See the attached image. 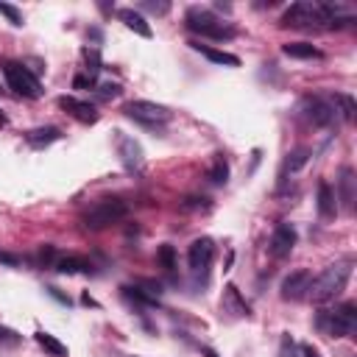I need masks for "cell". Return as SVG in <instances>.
<instances>
[{
  "instance_id": "1",
  "label": "cell",
  "mask_w": 357,
  "mask_h": 357,
  "mask_svg": "<svg viewBox=\"0 0 357 357\" xmlns=\"http://www.w3.org/2000/svg\"><path fill=\"white\" fill-rule=\"evenodd\" d=\"M351 265H354V259H340V262L326 265L318 276H312L307 296H310L315 304L335 301V298L346 290V282H349V276H351Z\"/></svg>"
},
{
  "instance_id": "2",
  "label": "cell",
  "mask_w": 357,
  "mask_h": 357,
  "mask_svg": "<svg viewBox=\"0 0 357 357\" xmlns=\"http://www.w3.org/2000/svg\"><path fill=\"white\" fill-rule=\"evenodd\" d=\"M315 324L329 337H349L354 332V326H357V304L346 301V304H340L335 310H324V312H318Z\"/></svg>"
},
{
  "instance_id": "3",
  "label": "cell",
  "mask_w": 357,
  "mask_h": 357,
  "mask_svg": "<svg viewBox=\"0 0 357 357\" xmlns=\"http://www.w3.org/2000/svg\"><path fill=\"white\" fill-rule=\"evenodd\" d=\"M282 25H290V28H321V25H329V14H326L324 3L301 0V3H293L282 14Z\"/></svg>"
},
{
  "instance_id": "4",
  "label": "cell",
  "mask_w": 357,
  "mask_h": 357,
  "mask_svg": "<svg viewBox=\"0 0 357 357\" xmlns=\"http://www.w3.org/2000/svg\"><path fill=\"white\" fill-rule=\"evenodd\" d=\"M184 22H187L190 31H195L201 36H212V39H229V36H234V31L223 20H218L209 8H198V6L190 8L187 17H184Z\"/></svg>"
},
{
  "instance_id": "5",
  "label": "cell",
  "mask_w": 357,
  "mask_h": 357,
  "mask_svg": "<svg viewBox=\"0 0 357 357\" xmlns=\"http://www.w3.org/2000/svg\"><path fill=\"white\" fill-rule=\"evenodd\" d=\"M3 75H6V84L14 95H22V98H39L42 95V84L39 78L20 61H8L3 67Z\"/></svg>"
},
{
  "instance_id": "6",
  "label": "cell",
  "mask_w": 357,
  "mask_h": 357,
  "mask_svg": "<svg viewBox=\"0 0 357 357\" xmlns=\"http://www.w3.org/2000/svg\"><path fill=\"white\" fill-rule=\"evenodd\" d=\"M126 212H128V206L120 198H103V201H98L95 206H89L84 212V226L86 229H103V226L117 223L120 218H126Z\"/></svg>"
},
{
  "instance_id": "7",
  "label": "cell",
  "mask_w": 357,
  "mask_h": 357,
  "mask_svg": "<svg viewBox=\"0 0 357 357\" xmlns=\"http://www.w3.org/2000/svg\"><path fill=\"white\" fill-rule=\"evenodd\" d=\"M126 114L142 126H162L170 120V109L153 100H131L126 103Z\"/></svg>"
},
{
  "instance_id": "8",
  "label": "cell",
  "mask_w": 357,
  "mask_h": 357,
  "mask_svg": "<svg viewBox=\"0 0 357 357\" xmlns=\"http://www.w3.org/2000/svg\"><path fill=\"white\" fill-rule=\"evenodd\" d=\"M212 259H215V243H212L209 237H198V240H192V245H190V251H187L190 271H192L195 276H206Z\"/></svg>"
},
{
  "instance_id": "9",
  "label": "cell",
  "mask_w": 357,
  "mask_h": 357,
  "mask_svg": "<svg viewBox=\"0 0 357 357\" xmlns=\"http://www.w3.org/2000/svg\"><path fill=\"white\" fill-rule=\"evenodd\" d=\"M114 145H117V156H120V162L126 165V170H139L142 167V162H145V153H142V145L134 139V137H128V134H123V131H114Z\"/></svg>"
},
{
  "instance_id": "10",
  "label": "cell",
  "mask_w": 357,
  "mask_h": 357,
  "mask_svg": "<svg viewBox=\"0 0 357 357\" xmlns=\"http://www.w3.org/2000/svg\"><path fill=\"white\" fill-rule=\"evenodd\" d=\"M301 109H304V114H307V120L312 123V126H329V123H335V103L332 100H326V98H304V103H301Z\"/></svg>"
},
{
  "instance_id": "11",
  "label": "cell",
  "mask_w": 357,
  "mask_h": 357,
  "mask_svg": "<svg viewBox=\"0 0 357 357\" xmlns=\"http://www.w3.org/2000/svg\"><path fill=\"white\" fill-rule=\"evenodd\" d=\"M310 282H312V273L307 271V268H301V271H293V273H287L284 279H282V298L284 301H301L304 296H307V290H310Z\"/></svg>"
},
{
  "instance_id": "12",
  "label": "cell",
  "mask_w": 357,
  "mask_h": 357,
  "mask_svg": "<svg viewBox=\"0 0 357 357\" xmlns=\"http://www.w3.org/2000/svg\"><path fill=\"white\" fill-rule=\"evenodd\" d=\"M296 240H298L296 229H293L290 223H279V226L273 229V234H271V243H268L271 257H273V259H284V257L293 251Z\"/></svg>"
},
{
  "instance_id": "13",
  "label": "cell",
  "mask_w": 357,
  "mask_h": 357,
  "mask_svg": "<svg viewBox=\"0 0 357 357\" xmlns=\"http://www.w3.org/2000/svg\"><path fill=\"white\" fill-rule=\"evenodd\" d=\"M59 106H61L64 112H70V114H73L78 123H95V120H98L95 106H92V103H86V100H78V98L61 95V98H59Z\"/></svg>"
},
{
  "instance_id": "14",
  "label": "cell",
  "mask_w": 357,
  "mask_h": 357,
  "mask_svg": "<svg viewBox=\"0 0 357 357\" xmlns=\"http://www.w3.org/2000/svg\"><path fill=\"white\" fill-rule=\"evenodd\" d=\"M117 17L126 22V28L128 31H134L137 36H142V39H151L153 36V31H151V25H148V20L139 14V11H134V8H120L117 11Z\"/></svg>"
},
{
  "instance_id": "15",
  "label": "cell",
  "mask_w": 357,
  "mask_h": 357,
  "mask_svg": "<svg viewBox=\"0 0 357 357\" xmlns=\"http://www.w3.org/2000/svg\"><path fill=\"white\" fill-rule=\"evenodd\" d=\"M354 181H357V178H354V170H351V167H343V170H340V178H337V192H335V198H340L346 209L354 206Z\"/></svg>"
},
{
  "instance_id": "16",
  "label": "cell",
  "mask_w": 357,
  "mask_h": 357,
  "mask_svg": "<svg viewBox=\"0 0 357 357\" xmlns=\"http://www.w3.org/2000/svg\"><path fill=\"white\" fill-rule=\"evenodd\" d=\"M192 47L206 56L212 64H223V67H240V59L234 53H226V50H218V47H209V45H201V42H192Z\"/></svg>"
},
{
  "instance_id": "17",
  "label": "cell",
  "mask_w": 357,
  "mask_h": 357,
  "mask_svg": "<svg viewBox=\"0 0 357 357\" xmlns=\"http://www.w3.org/2000/svg\"><path fill=\"white\" fill-rule=\"evenodd\" d=\"M335 212H337V204H335V190L329 187V181H318V215L321 218H335Z\"/></svg>"
},
{
  "instance_id": "18",
  "label": "cell",
  "mask_w": 357,
  "mask_h": 357,
  "mask_svg": "<svg viewBox=\"0 0 357 357\" xmlns=\"http://www.w3.org/2000/svg\"><path fill=\"white\" fill-rule=\"evenodd\" d=\"M282 53L290 59H321V50L310 42H287L282 45Z\"/></svg>"
},
{
  "instance_id": "19",
  "label": "cell",
  "mask_w": 357,
  "mask_h": 357,
  "mask_svg": "<svg viewBox=\"0 0 357 357\" xmlns=\"http://www.w3.org/2000/svg\"><path fill=\"white\" fill-rule=\"evenodd\" d=\"M59 137H61V131H59V128H53V126H47V128H33V131H28V134H25V139H28V145H31V148H45V145L56 142Z\"/></svg>"
},
{
  "instance_id": "20",
  "label": "cell",
  "mask_w": 357,
  "mask_h": 357,
  "mask_svg": "<svg viewBox=\"0 0 357 357\" xmlns=\"http://www.w3.org/2000/svg\"><path fill=\"white\" fill-rule=\"evenodd\" d=\"M36 343H39L50 357H70L67 346H64L56 335H50V332H36Z\"/></svg>"
},
{
  "instance_id": "21",
  "label": "cell",
  "mask_w": 357,
  "mask_h": 357,
  "mask_svg": "<svg viewBox=\"0 0 357 357\" xmlns=\"http://www.w3.org/2000/svg\"><path fill=\"white\" fill-rule=\"evenodd\" d=\"M56 271L59 273H81V271H89V259L84 257H59L56 259Z\"/></svg>"
},
{
  "instance_id": "22",
  "label": "cell",
  "mask_w": 357,
  "mask_h": 357,
  "mask_svg": "<svg viewBox=\"0 0 357 357\" xmlns=\"http://www.w3.org/2000/svg\"><path fill=\"white\" fill-rule=\"evenodd\" d=\"M307 162H310V151H307V148H296V151H290L287 159H284V173H298Z\"/></svg>"
},
{
  "instance_id": "23",
  "label": "cell",
  "mask_w": 357,
  "mask_h": 357,
  "mask_svg": "<svg viewBox=\"0 0 357 357\" xmlns=\"http://www.w3.org/2000/svg\"><path fill=\"white\" fill-rule=\"evenodd\" d=\"M81 56H84V64H86V67H84L86 75L95 81V75L100 73V53H98V47H84Z\"/></svg>"
},
{
  "instance_id": "24",
  "label": "cell",
  "mask_w": 357,
  "mask_h": 357,
  "mask_svg": "<svg viewBox=\"0 0 357 357\" xmlns=\"http://www.w3.org/2000/svg\"><path fill=\"white\" fill-rule=\"evenodd\" d=\"M226 178H229V165H226V159L218 153L215 162H212V167H209V181H212V184H226Z\"/></svg>"
},
{
  "instance_id": "25",
  "label": "cell",
  "mask_w": 357,
  "mask_h": 357,
  "mask_svg": "<svg viewBox=\"0 0 357 357\" xmlns=\"http://www.w3.org/2000/svg\"><path fill=\"white\" fill-rule=\"evenodd\" d=\"M332 103H337V106H340V114H343V120H354L357 103H354V98H351V95H346V92H337V95L332 98Z\"/></svg>"
},
{
  "instance_id": "26",
  "label": "cell",
  "mask_w": 357,
  "mask_h": 357,
  "mask_svg": "<svg viewBox=\"0 0 357 357\" xmlns=\"http://www.w3.org/2000/svg\"><path fill=\"white\" fill-rule=\"evenodd\" d=\"M276 357H301V349H298V343H296L290 335H284V337H282V343H279Z\"/></svg>"
},
{
  "instance_id": "27",
  "label": "cell",
  "mask_w": 357,
  "mask_h": 357,
  "mask_svg": "<svg viewBox=\"0 0 357 357\" xmlns=\"http://www.w3.org/2000/svg\"><path fill=\"white\" fill-rule=\"evenodd\" d=\"M226 304H234V307H237V315H248V304L240 298V293H237L234 284L226 287Z\"/></svg>"
},
{
  "instance_id": "28",
  "label": "cell",
  "mask_w": 357,
  "mask_h": 357,
  "mask_svg": "<svg viewBox=\"0 0 357 357\" xmlns=\"http://www.w3.org/2000/svg\"><path fill=\"white\" fill-rule=\"evenodd\" d=\"M156 259L162 262V268L173 271V268H176V251H173V245H159V251H156Z\"/></svg>"
},
{
  "instance_id": "29",
  "label": "cell",
  "mask_w": 357,
  "mask_h": 357,
  "mask_svg": "<svg viewBox=\"0 0 357 357\" xmlns=\"http://www.w3.org/2000/svg\"><path fill=\"white\" fill-rule=\"evenodd\" d=\"M120 92H123V86H120V84H112V81H106V84L98 86V95H100L103 100H112V98H117Z\"/></svg>"
},
{
  "instance_id": "30",
  "label": "cell",
  "mask_w": 357,
  "mask_h": 357,
  "mask_svg": "<svg viewBox=\"0 0 357 357\" xmlns=\"http://www.w3.org/2000/svg\"><path fill=\"white\" fill-rule=\"evenodd\" d=\"M0 14L11 22V25H22V14L14 8V6H8V3H0Z\"/></svg>"
},
{
  "instance_id": "31",
  "label": "cell",
  "mask_w": 357,
  "mask_h": 357,
  "mask_svg": "<svg viewBox=\"0 0 357 357\" xmlns=\"http://www.w3.org/2000/svg\"><path fill=\"white\" fill-rule=\"evenodd\" d=\"M126 296H128V298H137L139 304H156V296H148V293H142L139 287H126Z\"/></svg>"
},
{
  "instance_id": "32",
  "label": "cell",
  "mask_w": 357,
  "mask_h": 357,
  "mask_svg": "<svg viewBox=\"0 0 357 357\" xmlns=\"http://www.w3.org/2000/svg\"><path fill=\"white\" fill-rule=\"evenodd\" d=\"M0 343H6V346H17V343H20V335H17L14 329H8V326H0Z\"/></svg>"
},
{
  "instance_id": "33",
  "label": "cell",
  "mask_w": 357,
  "mask_h": 357,
  "mask_svg": "<svg viewBox=\"0 0 357 357\" xmlns=\"http://www.w3.org/2000/svg\"><path fill=\"white\" fill-rule=\"evenodd\" d=\"M142 8L151 11V14H167L170 11V3H142Z\"/></svg>"
},
{
  "instance_id": "34",
  "label": "cell",
  "mask_w": 357,
  "mask_h": 357,
  "mask_svg": "<svg viewBox=\"0 0 357 357\" xmlns=\"http://www.w3.org/2000/svg\"><path fill=\"white\" fill-rule=\"evenodd\" d=\"M73 86H75V89H86V86H92V78H89V75H75V78H73Z\"/></svg>"
},
{
  "instance_id": "35",
  "label": "cell",
  "mask_w": 357,
  "mask_h": 357,
  "mask_svg": "<svg viewBox=\"0 0 357 357\" xmlns=\"http://www.w3.org/2000/svg\"><path fill=\"white\" fill-rule=\"evenodd\" d=\"M298 349H301V357H318V349L312 343H301Z\"/></svg>"
},
{
  "instance_id": "36",
  "label": "cell",
  "mask_w": 357,
  "mask_h": 357,
  "mask_svg": "<svg viewBox=\"0 0 357 357\" xmlns=\"http://www.w3.org/2000/svg\"><path fill=\"white\" fill-rule=\"evenodd\" d=\"M0 262H6V265H17L20 259H17L14 254H6V251H0Z\"/></svg>"
},
{
  "instance_id": "37",
  "label": "cell",
  "mask_w": 357,
  "mask_h": 357,
  "mask_svg": "<svg viewBox=\"0 0 357 357\" xmlns=\"http://www.w3.org/2000/svg\"><path fill=\"white\" fill-rule=\"evenodd\" d=\"M204 357H218V354H215L212 349H204Z\"/></svg>"
},
{
  "instance_id": "38",
  "label": "cell",
  "mask_w": 357,
  "mask_h": 357,
  "mask_svg": "<svg viewBox=\"0 0 357 357\" xmlns=\"http://www.w3.org/2000/svg\"><path fill=\"white\" fill-rule=\"evenodd\" d=\"M3 123H6V117H3V114H0V126H3Z\"/></svg>"
}]
</instances>
